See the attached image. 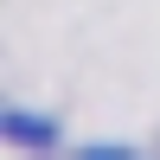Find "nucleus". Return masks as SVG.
Listing matches in <instances>:
<instances>
[{"mask_svg": "<svg viewBox=\"0 0 160 160\" xmlns=\"http://www.w3.org/2000/svg\"><path fill=\"white\" fill-rule=\"evenodd\" d=\"M0 141H13L19 154H58L64 128L51 122V115H32V109H19V102H7V109H0Z\"/></svg>", "mask_w": 160, "mask_h": 160, "instance_id": "nucleus-1", "label": "nucleus"}]
</instances>
